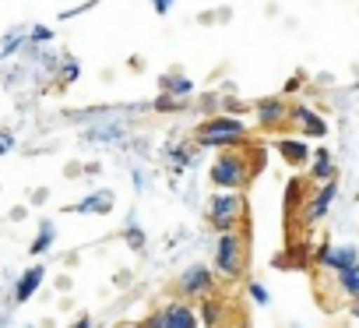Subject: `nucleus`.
Here are the masks:
<instances>
[{
	"label": "nucleus",
	"mask_w": 359,
	"mask_h": 328,
	"mask_svg": "<svg viewBox=\"0 0 359 328\" xmlns=\"http://www.w3.org/2000/svg\"><path fill=\"white\" fill-rule=\"evenodd\" d=\"M313 177L317 181H331L334 177V166H331V155L327 152H317L313 155Z\"/></svg>",
	"instance_id": "18"
},
{
	"label": "nucleus",
	"mask_w": 359,
	"mask_h": 328,
	"mask_svg": "<svg viewBox=\"0 0 359 328\" xmlns=\"http://www.w3.org/2000/svg\"><path fill=\"white\" fill-rule=\"evenodd\" d=\"M162 92H169V96H191L194 92V81L184 78V74H165L162 78Z\"/></svg>",
	"instance_id": "14"
},
{
	"label": "nucleus",
	"mask_w": 359,
	"mask_h": 328,
	"mask_svg": "<svg viewBox=\"0 0 359 328\" xmlns=\"http://www.w3.org/2000/svg\"><path fill=\"white\" fill-rule=\"evenodd\" d=\"M212 181H215L219 188H240V184L247 181V162H243V155L222 152V155L215 159V166H212Z\"/></svg>",
	"instance_id": "4"
},
{
	"label": "nucleus",
	"mask_w": 359,
	"mask_h": 328,
	"mask_svg": "<svg viewBox=\"0 0 359 328\" xmlns=\"http://www.w3.org/2000/svg\"><path fill=\"white\" fill-rule=\"evenodd\" d=\"M355 317H359V307H355Z\"/></svg>",
	"instance_id": "28"
},
{
	"label": "nucleus",
	"mask_w": 359,
	"mask_h": 328,
	"mask_svg": "<svg viewBox=\"0 0 359 328\" xmlns=\"http://www.w3.org/2000/svg\"><path fill=\"white\" fill-rule=\"evenodd\" d=\"M151 8H155V15H165L172 8V0H151Z\"/></svg>",
	"instance_id": "27"
},
{
	"label": "nucleus",
	"mask_w": 359,
	"mask_h": 328,
	"mask_svg": "<svg viewBox=\"0 0 359 328\" xmlns=\"http://www.w3.org/2000/svg\"><path fill=\"white\" fill-rule=\"evenodd\" d=\"M198 134H201V145H236V141H243L247 127L240 120H233V117H215Z\"/></svg>",
	"instance_id": "3"
},
{
	"label": "nucleus",
	"mask_w": 359,
	"mask_h": 328,
	"mask_svg": "<svg viewBox=\"0 0 359 328\" xmlns=\"http://www.w3.org/2000/svg\"><path fill=\"white\" fill-rule=\"evenodd\" d=\"M25 39H29V29H25V25L11 29L4 39H0V60H8V57H15L18 50H25Z\"/></svg>",
	"instance_id": "11"
},
{
	"label": "nucleus",
	"mask_w": 359,
	"mask_h": 328,
	"mask_svg": "<svg viewBox=\"0 0 359 328\" xmlns=\"http://www.w3.org/2000/svg\"><path fill=\"white\" fill-rule=\"evenodd\" d=\"M29 39H32V43H50V39H53V32H50L46 25H36V29L29 32Z\"/></svg>",
	"instance_id": "24"
},
{
	"label": "nucleus",
	"mask_w": 359,
	"mask_h": 328,
	"mask_svg": "<svg viewBox=\"0 0 359 328\" xmlns=\"http://www.w3.org/2000/svg\"><path fill=\"white\" fill-rule=\"evenodd\" d=\"M240 219H243V198L233 191H219L208 205V223L222 233V230H233Z\"/></svg>",
	"instance_id": "2"
},
{
	"label": "nucleus",
	"mask_w": 359,
	"mask_h": 328,
	"mask_svg": "<svg viewBox=\"0 0 359 328\" xmlns=\"http://www.w3.org/2000/svg\"><path fill=\"white\" fill-rule=\"evenodd\" d=\"M292 120L310 134V138H320V134H327V127H324V120L310 110V106H292Z\"/></svg>",
	"instance_id": "8"
},
{
	"label": "nucleus",
	"mask_w": 359,
	"mask_h": 328,
	"mask_svg": "<svg viewBox=\"0 0 359 328\" xmlns=\"http://www.w3.org/2000/svg\"><path fill=\"white\" fill-rule=\"evenodd\" d=\"M148 324H151V328H198V324H201V317L194 314V307H191V303L176 300V303H169L162 314L148 317Z\"/></svg>",
	"instance_id": "5"
},
{
	"label": "nucleus",
	"mask_w": 359,
	"mask_h": 328,
	"mask_svg": "<svg viewBox=\"0 0 359 328\" xmlns=\"http://www.w3.org/2000/svg\"><path fill=\"white\" fill-rule=\"evenodd\" d=\"M50 244H53V223H50V219H43L39 237H36V244H32L29 251H32V254H43V251H50Z\"/></svg>",
	"instance_id": "19"
},
{
	"label": "nucleus",
	"mask_w": 359,
	"mask_h": 328,
	"mask_svg": "<svg viewBox=\"0 0 359 328\" xmlns=\"http://www.w3.org/2000/svg\"><path fill=\"white\" fill-rule=\"evenodd\" d=\"M123 237H127V244H130L134 251H141V247H144V233H141L137 226H127V233H123Z\"/></svg>",
	"instance_id": "23"
},
{
	"label": "nucleus",
	"mask_w": 359,
	"mask_h": 328,
	"mask_svg": "<svg viewBox=\"0 0 359 328\" xmlns=\"http://www.w3.org/2000/svg\"><path fill=\"white\" fill-rule=\"evenodd\" d=\"M317 261L338 272V268H345V265H355V261H359V251H355L352 244H348V247H320V251H317Z\"/></svg>",
	"instance_id": "7"
},
{
	"label": "nucleus",
	"mask_w": 359,
	"mask_h": 328,
	"mask_svg": "<svg viewBox=\"0 0 359 328\" xmlns=\"http://www.w3.org/2000/svg\"><path fill=\"white\" fill-rule=\"evenodd\" d=\"M212 286H215V275L205 265H191L184 275H180V289H184L187 296H205Z\"/></svg>",
	"instance_id": "6"
},
{
	"label": "nucleus",
	"mask_w": 359,
	"mask_h": 328,
	"mask_svg": "<svg viewBox=\"0 0 359 328\" xmlns=\"http://www.w3.org/2000/svg\"><path fill=\"white\" fill-rule=\"evenodd\" d=\"M285 103L282 99H264L261 106H257V117H261V124L264 127H271V124H278V120H285Z\"/></svg>",
	"instance_id": "12"
},
{
	"label": "nucleus",
	"mask_w": 359,
	"mask_h": 328,
	"mask_svg": "<svg viewBox=\"0 0 359 328\" xmlns=\"http://www.w3.org/2000/svg\"><path fill=\"white\" fill-rule=\"evenodd\" d=\"M215 268L226 279L240 275V268H243V237L236 230H222V237L215 244Z\"/></svg>",
	"instance_id": "1"
},
{
	"label": "nucleus",
	"mask_w": 359,
	"mask_h": 328,
	"mask_svg": "<svg viewBox=\"0 0 359 328\" xmlns=\"http://www.w3.org/2000/svg\"><path fill=\"white\" fill-rule=\"evenodd\" d=\"M278 152H282L289 162H306V155H310L303 141H289V138H285V141H278Z\"/></svg>",
	"instance_id": "16"
},
{
	"label": "nucleus",
	"mask_w": 359,
	"mask_h": 328,
	"mask_svg": "<svg viewBox=\"0 0 359 328\" xmlns=\"http://www.w3.org/2000/svg\"><path fill=\"white\" fill-rule=\"evenodd\" d=\"M155 110H158V113H172V110H180V103H176L169 92H162V96L155 99Z\"/></svg>",
	"instance_id": "22"
},
{
	"label": "nucleus",
	"mask_w": 359,
	"mask_h": 328,
	"mask_svg": "<svg viewBox=\"0 0 359 328\" xmlns=\"http://www.w3.org/2000/svg\"><path fill=\"white\" fill-rule=\"evenodd\" d=\"M43 275H46V272H43L39 265H36V268H29V272H25V275L18 279V286H15V300H18V303H25V300H29V296H32V293L39 289Z\"/></svg>",
	"instance_id": "10"
},
{
	"label": "nucleus",
	"mask_w": 359,
	"mask_h": 328,
	"mask_svg": "<svg viewBox=\"0 0 359 328\" xmlns=\"http://www.w3.org/2000/svg\"><path fill=\"white\" fill-rule=\"evenodd\" d=\"M219 317H222L219 303H215V300H205V303H201V321H205V324H215Z\"/></svg>",
	"instance_id": "21"
},
{
	"label": "nucleus",
	"mask_w": 359,
	"mask_h": 328,
	"mask_svg": "<svg viewBox=\"0 0 359 328\" xmlns=\"http://www.w3.org/2000/svg\"><path fill=\"white\" fill-rule=\"evenodd\" d=\"M338 282H341V289H345L348 296H359V265L338 268Z\"/></svg>",
	"instance_id": "15"
},
{
	"label": "nucleus",
	"mask_w": 359,
	"mask_h": 328,
	"mask_svg": "<svg viewBox=\"0 0 359 328\" xmlns=\"http://www.w3.org/2000/svg\"><path fill=\"white\" fill-rule=\"evenodd\" d=\"M11 148H15V134L11 131H0V155L11 152Z\"/></svg>",
	"instance_id": "26"
},
{
	"label": "nucleus",
	"mask_w": 359,
	"mask_h": 328,
	"mask_svg": "<svg viewBox=\"0 0 359 328\" xmlns=\"http://www.w3.org/2000/svg\"><path fill=\"white\" fill-rule=\"evenodd\" d=\"M109 209H113V195L109 191H95L85 202H78L71 212H109Z\"/></svg>",
	"instance_id": "13"
},
{
	"label": "nucleus",
	"mask_w": 359,
	"mask_h": 328,
	"mask_svg": "<svg viewBox=\"0 0 359 328\" xmlns=\"http://www.w3.org/2000/svg\"><path fill=\"white\" fill-rule=\"evenodd\" d=\"M78 74H81V67H78V60H64V67H60V81L64 85H71V81H78Z\"/></svg>",
	"instance_id": "20"
},
{
	"label": "nucleus",
	"mask_w": 359,
	"mask_h": 328,
	"mask_svg": "<svg viewBox=\"0 0 359 328\" xmlns=\"http://www.w3.org/2000/svg\"><path fill=\"white\" fill-rule=\"evenodd\" d=\"M250 296H254L257 303H268V300H271V296H268V289H264L261 282H250Z\"/></svg>",
	"instance_id": "25"
},
{
	"label": "nucleus",
	"mask_w": 359,
	"mask_h": 328,
	"mask_svg": "<svg viewBox=\"0 0 359 328\" xmlns=\"http://www.w3.org/2000/svg\"><path fill=\"white\" fill-rule=\"evenodd\" d=\"M120 138H123L120 124H106V127H92L88 131V141H120Z\"/></svg>",
	"instance_id": "17"
},
{
	"label": "nucleus",
	"mask_w": 359,
	"mask_h": 328,
	"mask_svg": "<svg viewBox=\"0 0 359 328\" xmlns=\"http://www.w3.org/2000/svg\"><path fill=\"white\" fill-rule=\"evenodd\" d=\"M334 181H327L320 191H317V198H313V205L306 209V223H317V219H324V212H327V205L334 202Z\"/></svg>",
	"instance_id": "9"
}]
</instances>
